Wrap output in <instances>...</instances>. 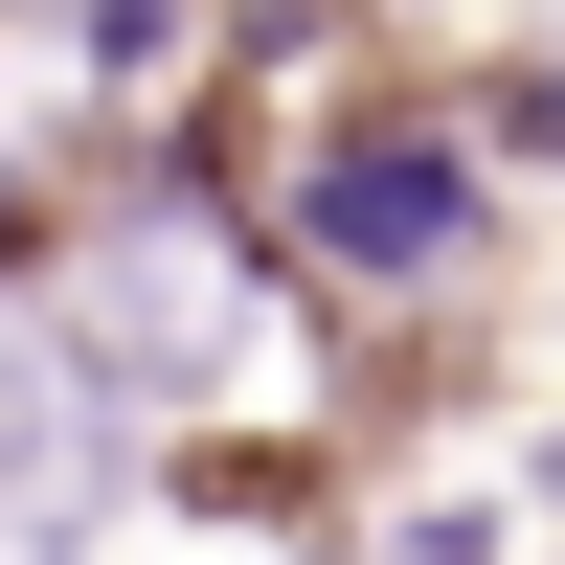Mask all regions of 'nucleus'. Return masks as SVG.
Segmentation results:
<instances>
[{"label": "nucleus", "instance_id": "nucleus-1", "mask_svg": "<svg viewBox=\"0 0 565 565\" xmlns=\"http://www.w3.org/2000/svg\"><path fill=\"white\" fill-rule=\"evenodd\" d=\"M249 249L295 271V295H452V271L498 249V159L452 114H317L295 159H271Z\"/></svg>", "mask_w": 565, "mask_h": 565}, {"label": "nucleus", "instance_id": "nucleus-2", "mask_svg": "<svg viewBox=\"0 0 565 565\" xmlns=\"http://www.w3.org/2000/svg\"><path fill=\"white\" fill-rule=\"evenodd\" d=\"M136 476H159V430H114L45 317H0V565H90L136 521Z\"/></svg>", "mask_w": 565, "mask_h": 565}, {"label": "nucleus", "instance_id": "nucleus-3", "mask_svg": "<svg viewBox=\"0 0 565 565\" xmlns=\"http://www.w3.org/2000/svg\"><path fill=\"white\" fill-rule=\"evenodd\" d=\"M362 565H521V521H498V498H407Z\"/></svg>", "mask_w": 565, "mask_h": 565}, {"label": "nucleus", "instance_id": "nucleus-4", "mask_svg": "<svg viewBox=\"0 0 565 565\" xmlns=\"http://www.w3.org/2000/svg\"><path fill=\"white\" fill-rule=\"evenodd\" d=\"M68 45H90V68L136 90V68H159V45H181V0H68Z\"/></svg>", "mask_w": 565, "mask_h": 565}, {"label": "nucleus", "instance_id": "nucleus-5", "mask_svg": "<svg viewBox=\"0 0 565 565\" xmlns=\"http://www.w3.org/2000/svg\"><path fill=\"white\" fill-rule=\"evenodd\" d=\"M521 136H543V159H565V68H543V90H521Z\"/></svg>", "mask_w": 565, "mask_h": 565}]
</instances>
